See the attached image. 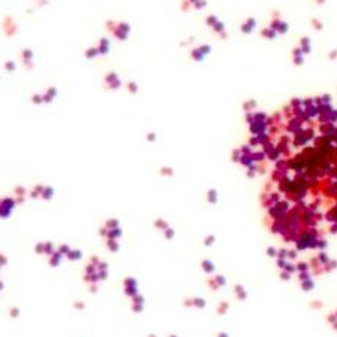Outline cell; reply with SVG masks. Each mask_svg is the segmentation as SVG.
Here are the masks:
<instances>
[{
    "label": "cell",
    "instance_id": "9c48e42d",
    "mask_svg": "<svg viewBox=\"0 0 337 337\" xmlns=\"http://www.w3.org/2000/svg\"><path fill=\"white\" fill-rule=\"evenodd\" d=\"M327 321H328V324H336L337 322V316H336V313H330L328 316H327Z\"/></svg>",
    "mask_w": 337,
    "mask_h": 337
},
{
    "label": "cell",
    "instance_id": "6da1fadb",
    "mask_svg": "<svg viewBox=\"0 0 337 337\" xmlns=\"http://www.w3.org/2000/svg\"><path fill=\"white\" fill-rule=\"evenodd\" d=\"M252 124L237 160L248 175L269 173L261 196L270 230L295 251L318 249L337 224V108L327 97L298 99Z\"/></svg>",
    "mask_w": 337,
    "mask_h": 337
},
{
    "label": "cell",
    "instance_id": "3957f363",
    "mask_svg": "<svg viewBox=\"0 0 337 337\" xmlns=\"http://www.w3.org/2000/svg\"><path fill=\"white\" fill-rule=\"evenodd\" d=\"M295 269H297V272L300 273V272H309L310 270V266L307 262H304V261H298L297 264H295Z\"/></svg>",
    "mask_w": 337,
    "mask_h": 337
},
{
    "label": "cell",
    "instance_id": "30bf717a",
    "mask_svg": "<svg viewBox=\"0 0 337 337\" xmlns=\"http://www.w3.org/2000/svg\"><path fill=\"white\" fill-rule=\"evenodd\" d=\"M291 276H293L291 273H288V272H285V270L280 273V279H282V280H290V279H291Z\"/></svg>",
    "mask_w": 337,
    "mask_h": 337
},
{
    "label": "cell",
    "instance_id": "e0dca14e",
    "mask_svg": "<svg viewBox=\"0 0 337 337\" xmlns=\"http://www.w3.org/2000/svg\"><path fill=\"white\" fill-rule=\"evenodd\" d=\"M219 337H228V336H227V334H224V333H222V334H219Z\"/></svg>",
    "mask_w": 337,
    "mask_h": 337
},
{
    "label": "cell",
    "instance_id": "ba28073f",
    "mask_svg": "<svg viewBox=\"0 0 337 337\" xmlns=\"http://www.w3.org/2000/svg\"><path fill=\"white\" fill-rule=\"evenodd\" d=\"M236 290H237V295H239V298H246V293H245V290L242 286H236Z\"/></svg>",
    "mask_w": 337,
    "mask_h": 337
},
{
    "label": "cell",
    "instance_id": "2e32d148",
    "mask_svg": "<svg viewBox=\"0 0 337 337\" xmlns=\"http://www.w3.org/2000/svg\"><path fill=\"white\" fill-rule=\"evenodd\" d=\"M321 306H322V304H321V303H319V301H315V303H313V304H312V307H315V309H319V307H321Z\"/></svg>",
    "mask_w": 337,
    "mask_h": 337
},
{
    "label": "cell",
    "instance_id": "5bb4252c",
    "mask_svg": "<svg viewBox=\"0 0 337 337\" xmlns=\"http://www.w3.org/2000/svg\"><path fill=\"white\" fill-rule=\"evenodd\" d=\"M216 283H218V285H221V286H222V285L225 283L224 277H222V276H218V277H216Z\"/></svg>",
    "mask_w": 337,
    "mask_h": 337
},
{
    "label": "cell",
    "instance_id": "5b68a950",
    "mask_svg": "<svg viewBox=\"0 0 337 337\" xmlns=\"http://www.w3.org/2000/svg\"><path fill=\"white\" fill-rule=\"evenodd\" d=\"M337 269V261H330L327 266H324V270H325V273H330V272H333V270H336Z\"/></svg>",
    "mask_w": 337,
    "mask_h": 337
},
{
    "label": "cell",
    "instance_id": "52a82bcc",
    "mask_svg": "<svg viewBox=\"0 0 337 337\" xmlns=\"http://www.w3.org/2000/svg\"><path fill=\"white\" fill-rule=\"evenodd\" d=\"M312 277V275H310V272H300L298 273V279H300V282H304V280H309Z\"/></svg>",
    "mask_w": 337,
    "mask_h": 337
},
{
    "label": "cell",
    "instance_id": "8992f818",
    "mask_svg": "<svg viewBox=\"0 0 337 337\" xmlns=\"http://www.w3.org/2000/svg\"><path fill=\"white\" fill-rule=\"evenodd\" d=\"M283 270H285V272H288V273H291V275L297 272V269H295V264H293V262H290V261L286 262V266L283 267Z\"/></svg>",
    "mask_w": 337,
    "mask_h": 337
},
{
    "label": "cell",
    "instance_id": "9a60e30c",
    "mask_svg": "<svg viewBox=\"0 0 337 337\" xmlns=\"http://www.w3.org/2000/svg\"><path fill=\"white\" fill-rule=\"evenodd\" d=\"M227 307H228V304H227V303H222L221 307H219V312H221V313H224V312L227 310Z\"/></svg>",
    "mask_w": 337,
    "mask_h": 337
},
{
    "label": "cell",
    "instance_id": "7c38bea8",
    "mask_svg": "<svg viewBox=\"0 0 337 337\" xmlns=\"http://www.w3.org/2000/svg\"><path fill=\"white\" fill-rule=\"evenodd\" d=\"M286 262H288V260H277V267L283 270V267L286 266Z\"/></svg>",
    "mask_w": 337,
    "mask_h": 337
},
{
    "label": "cell",
    "instance_id": "8fae6325",
    "mask_svg": "<svg viewBox=\"0 0 337 337\" xmlns=\"http://www.w3.org/2000/svg\"><path fill=\"white\" fill-rule=\"evenodd\" d=\"M267 254H269L270 257H277V249L272 246V248H269V249H267Z\"/></svg>",
    "mask_w": 337,
    "mask_h": 337
},
{
    "label": "cell",
    "instance_id": "277c9868",
    "mask_svg": "<svg viewBox=\"0 0 337 337\" xmlns=\"http://www.w3.org/2000/svg\"><path fill=\"white\" fill-rule=\"evenodd\" d=\"M318 260H319V262L322 264V266H327V264L331 261V260L328 258V255H327L324 251H319V254H318Z\"/></svg>",
    "mask_w": 337,
    "mask_h": 337
},
{
    "label": "cell",
    "instance_id": "d6986e66",
    "mask_svg": "<svg viewBox=\"0 0 337 337\" xmlns=\"http://www.w3.org/2000/svg\"><path fill=\"white\" fill-rule=\"evenodd\" d=\"M334 313H336V316H337V312H334Z\"/></svg>",
    "mask_w": 337,
    "mask_h": 337
},
{
    "label": "cell",
    "instance_id": "7a4b0ae2",
    "mask_svg": "<svg viewBox=\"0 0 337 337\" xmlns=\"http://www.w3.org/2000/svg\"><path fill=\"white\" fill-rule=\"evenodd\" d=\"M313 286H315L313 279H309V280L301 282V290H303V291H310V290H313Z\"/></svg>",
    "mask_w": 337,
    "mask_h": 337
},
{
    "label": "cell",
    "instance_id": "ac0fdd59",
    "mask_svg": "<svg viewBox=\"0 0 337 337\" xmlns=\"http://www.w3.org/2000/svg\"><path fill=\"white\" fill-rule=\"evenodd\" d=\"M333 328H334V330H337V322H336V324H333Z\"/></svg>",
    "mask_w": 337,
    "mask_h": 337
},
{
    "label": "cell",
    "instance_id": "4fadbf2b",
    "mask_svg": "<svg viewBox=\"0 0 337 337\" xmlns=\"http://www.w3.org/2000/svg\"><path fill=\"white\" fill-rule=\"evenodd\" d=\"M203 266H204V270H207V272H212V270H213V267H212L210 262H203Z\"/></svg>",
    "mask_w": 337,
    "mask_h": 337
}]
</instances>
